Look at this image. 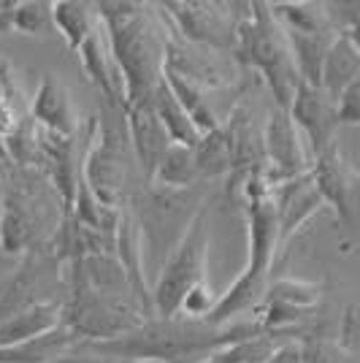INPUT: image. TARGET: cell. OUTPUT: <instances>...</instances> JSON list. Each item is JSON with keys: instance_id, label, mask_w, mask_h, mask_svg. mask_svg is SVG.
Instances as JSON below:
<instances>
[{"instance_id": "cell-1", "label": "cell", "mask_w": 360, "mask_h": 363, "mask_svg": "<svg viewBox=\"0 0 360 363\" xmlns=\"http://www.w3.org/2000/svg\"><path fill=\"white\" fill-rule=\"evenodd\" d=\"M260 333L263 328L255 323V318L236 320L227 325H211L206 320H187L176 315L171 320L150 318L120 339L92 342L87 347L108 361L150 358L163 363H198L214 350L255 339Z\"/></svg>"}, {"instance_id": "cell-2", "label": "cell", "mask_w": 360, "mask_h": 363, "mask_svg": "<svg viewBox=\"0 0 360 363\" xmlns=\"http://www.w3.org/2000/svg\"><path fill=\"white\" fill-rule=\"evenodd\" d=\"M95 11L125 84V108L152 101L165 71V22L157 25L144 3H95Z\"/></svg>"}, {"instance_id": "cell-3", "label": "cell", "mask_w": 360, "mask_h": 363, "mask_svg": "<svg viewBox=\"0 0 360 363\" xmlns=\"http://www.w3.org/2000/svg\"><path fill=\"white\" fill-rule=\"evenodd\" d=\"M241 190L247 198L249 255L241 277L220 296L217 309L206 320L211 325H227V323L244 320L247 312L260 306L269 288L271 263L279 252V220H276V201H274L276 184L266 177V171L260 166L244 179Z\"/></svg>"}, {"instance_id": "cell-4", "label": "cell", "mask_w": 360, "mask_h": 363, "mask_svg": "<svg viewBox=\"0 0 360 363\" xmlns=\"http://www.w3.org/2000/svg\"><path fill=\"white\" fill-rule=\"evenodd\" d=\"M44 174L35 168L0 166V198H3V228L0 250L9 255L41 250L55 239L65 209L49 206L46 193L55 190L44 184Z\"/></svg>"}, {"instance_id": "cell-5", "label": "cell", "mask_w": 360, "mask_h": 363, "mask_svg": "<svg viewBox=\"0 0 360 363\" xmlns=\"http://www.w3.org/2000/svg\"><path fill=\"white\" fill-rule=\"evenodd\" d=\"M233 55L239 62L260 71L276 106L290 111V104L300 87V74L282 25L271 14V3H249V11L239 22Z\"/></svg>"}, {"instance_id": "cell-6", "label": "cell", "mask_w": 360, "mask_h": 363, "mask_svg": "<svg viewBox=\"0 0 360 363\" xmlns=\"http://www.w3.org/2000/svg\"><path fill=\"white\" fill-rule=\"evenodd\" d=\"M128 117L125 108L108 104L106 120L92 117L90 147L81 157V179L90 187L95 201L106 209H122L128 193Z\"/></svg>"}, {"instance_id": "cell-7", "label": "cell", "mask_w": 360, "mask_h": 363, "mask_svg": "<svg viewBox=\"0 0 360 363\" xmlns=\"http://www.w3.org/2000/svg\"><path fill=\"white\" fill-rule=\"evenodd\" d=\"M206 252H209V209L201 206L187 228L181 230L174 252L157 274L152 288V318L171 320L179 315L184 296L206 279Z\"/></svg>"}, {"instance_id": "cell-8", "label": "cell", "mask_w": 360, "mask_h": 363, "mask_svg": "<svg viewBox=\"0 0 360 363\" xmlns=\"http://www.w3.org/2000/svg\"><path fill=\"white\" fill-rule=\"evenodd\" d=\"M65 277H68V298L62 303V325H68L84 345L120 339L125 333L135 331L147 320L144 312L111 301L103 293H98L84 279L76 263L65 266Z\"/></svg>"}, {"instance_id": "cell-9", "label": "cell", "mask_w": 360, "mask_h": 363, "mask_svg": "<svg viewBox=\"0 0 360 363\" xmlns=\"http://www.w3.org/2000/svg\"><path fill=\"white\" fill-rule=\"evenodd\" d=\"M312 177L317 190L325 198V206L336 214V225L342 233V247H355L360 223V174L344 160V155L333 144L328 152L312 160Z\"/></svg>"}, {"instance_id": "cell-10", "label": "cell", "mask_w": 360, "mask_h": 363, "mask_svg": "<svg viewBox=\"0 0 360 363\" xmlns=\"http://www.w3.org/2000/svg\"><path fill=\"white\" fill-rule=\"evenodd\" d=\"M174 30L179 33L184 41L198 46H206L214 52H236V35H239V22L236 16L225 11V3H163L160 6Z\"/></svg>"}, {"instance_id": "cell-11", "label": "cell", "mask_w": 360, "mask_h": 363, "mask_svg": "<svg viewBox=\"0 0 360 363\" xmlns=\"http://www.w3.org/2000/svg\"><path fill=\"white\" fill-rule=\"evenodd\" d=\"M322 298V285L320 282H306V279H293L282 277L274 279L266 288V296L255 309V323L263 328V333H279L290 336L306 312H312Z\"/></svg>"}, {"instance_id": "cell-12", "label": "cell", "mask_w": 360, "mask_h": 363, "mask_svg": "<svg viewBox=\"0 0 360 363\" xmlns=\"http://www.w3.org/2000/svg\"><path fill=\"white\" fill-rule=\"evenodd\" d=\"M309 147L296 128V122L285 108H274L269 114V122L263 128V171L276 187L285 182L306 174L309 163Z\"/></svg>"}, {"instance_id": "cell-13", "label": "cell", "mask_w": 360, "mask_h": 363, "mask_svg": "<svg viewBox=\"0 0 360 363\" xmlns=\"http://www.w3.org/2000/svg\"><path fill=\"white\" fill-rule=\"evenodd\" d=\"M290 117L312 152V160L336 144L339 108H336V101L322 87H312V84L300 82L298 92L290 104Z\"/></svg>"}, {"instance_id": "cell-14", "label": "cell", "mask_w": 360, "mask_h": 363, "mask_svg": "<svg viewBox=\"0 0 360 363\" xmlns=\"http://www.w3.org/2000/svg\"><path fill=\"white\" fill-rule=\"evenodd\" d=\"M274 201H276V220H279V247H285L320 209H325V198L317 190L312 171L279 184Z\"/></svg>"}, {"instance_id": "cell-15", "label": "cell", "mask_w": 360, "mask_h": 363, "mask_svg": "<svg viewBox=\"0 0 360 363\" xmlns=\"http://www.w3.org/2000/svg\"><path fill=\"white\" fill-rule=\"evenodd\" d=\"M125 117H128V133H130V147L135 152V160L152 179L157 163L163 160L168 147L174 144L165 125L157 117V111H154V98L144 101V104H135V106H128Z\"/></svg>"}, {"instance_id": "cell-16", "label": "cell", "mask_w": 360, "mask_h": 363, "mask_svg": "<svg viewBox=\"0 0 360 363\" xmlns=\"http://www.w3.org/2000/svg\"><path fill=\"white\" fill-rule=\"evenodd\" d=\"M30 120L49 133L74 138L79 120H76V106L71 101V92L55 74H44L38 92L30 104Z\"/></svg>"}, {"instance_id": "cell-17", "label": "cell", "mask_w": 360, "mask_h": 363, "mask_svg": "<svg viewBox=\"0 0 360 363\" xmlns=\"http://www.w3.org/2000/svg\"><path fill=\"white\" fill-rule=\"evenodd\" d=\"M62 303L65 301H46L28 306L16 315L0 320V347H14L22 342H30L35 336L55 331L57 325H62Z\"/></svg>"}, {"instance_id": "cell-18", "label": "cell", "mask_w": 360, "mask_h": 363, "mask_svg": "<svg viewBox=\"0 0 360 363\" xmlns=\"http://www.w3.org/2000/svg\"><path fill=\"white\" fill-rule=\"evenodd\" d=\"M84 345L68 325H57L55 331L35 336L30 342H22L14 347H0V363H46L62 358Z\"/></svg>"}, {"instance_id": "cell-19", "label": "cell", "mask_w": 360, "mask_h": 363, "mask_svg": "<svg viewBox=\"0 0 360 363\" xmlns=\"http://www.w3.org/2000/svg\"><path fill=\"white\" fill-rule=\"evenodd\" d=\"M49 6H52V25L60 30L71 55H79L84 41L101 25L95 6L92 3H79V0H55Z\"/></svg>"}, {"instance_id": "cell-20", "label": "cell", "mask_w": 360, "mask_h": 363, "mask_svg": "<svg viewBox=\"0 0 360 363\" xmlns=\"http://www.w3.org/2000/svg\"><path fill=\"white\" fill-rule=\"evenodd\" d=\"M198 179H214L236 171V144L227 130V125H220L206 136H201L196 147Z\"/></svg>"}, {"instance_id": "cell-21", "label": "cell", "mask_w": 360, "mask_h": 363, "mask_svg": "<svg viewBox=\"0 0 360 363\" xmlns=\"http://www.w3.org/2000/svg\"><path fill=\"white\" fill-rule=\"evenodd\" d=\"M360 76V52L352 46L347 35H339L330 46L325 65H322V90L328 92L333 101L342 98V92Z\"/></svg>"}, {"instance_id": "cell-22", "label": "cell", "mask_w": 360, "mask_h": 363, "mask_svg": "<svg viewBox=\"0 0 360 363\" xmlns=\"http://www.w3.org/2000/svg\"><path fill=\"white\" fill-rule=\"evenodd\" d=\"M271 14L287 33H339L328 14V6L320 3H271Z\"/></svg>"}, {"instance_id": "cell-23", "label": "cell", "mask_w": 360, "mask_h": 363, "mask_svg": "<svg viewBox=\"0 0 360 363\" xmlns=\"http://www.w3.org/2000/svg\"><path fill=\"white\" fill-rule=\"evenodd\" d=\"M163 79H165V84L171 87V92L176 95V101L184 106V111L190 114V120L196 122L201 136H206V133L217 130V128L223 125L220 117H217V111H214V106H211V98H206V90L190 84L187 79H181V76H176L174 71H168V68L163 71Z\"/></svg>"}, {"instance_id": "cell-24", "label": "cell", "mask_w": 360, "mask_h": 363, "mask_svg": "<svg viewBox=\"0 0 360 363\" xmlns=\"http://www.w3.org/2000/svg\"><path fill=\"white\" fill-rule=\"evenodd\" d=\"M154 111H157V117L165 125V130H168V136H171L174 144H184V147L196 150L198 141H201V130L196 128V122L190 120V114L184 111V106L176 101V95L171 92V87L165 84V79L160 82L157 92H154Z\"/></svg>"}, {"instance_id": "cell-25", "label": "cell", "mask_w": 360, "mask_h": 363, "mask_svg": "<svg viewBox=\"0 0 360 363\" xmlns=\"http://www.w3.org/2000/svg\"><path fill=\"white\" fill-rule=\"evenodd\" d=\"M198 179L196 166V150L184 147V144H171L163 160L157 163L154 174H152V184L160 190H184Z\"/></svg>"}, {"instance_id": "cell-26", "label": "cell", "mask_w": 360, "mask_h": 363, "mask_svg": "<svg viewBox=\"0 0 360 363\" xmlns=\"http://www.w3.org/2000/svg\"><path fill=\"white\" fill-rule=\"evenodd\" d=\"M52 25V6H44L38 0H16L14 11V33L25 35H41Z\"/></svg>"}, {"instance_id": "cell-27", "label": "cell", "mask_w": 360, "mask_h": 363, "mask_svg": "<svg viewBox=\"0 0 360 363\" xmlns=\"http://www.w3.org/2000/svg\"><path fill=\"white\" fill-rule=\"evenodd\" d=\"M217 303H220L217 290L209 285V279H203V282H198L196 288L184 296V301L179 306V315L187 320H209V315L217 309Z\"/></svg>"}, {"instance_id": "cell-28", "label": "cell", "mask_w": 360, "mask_h": 363, "mask_svg": "<svg viewBox=\"0 0 360 363\" xmlns=\"http://www.w3.org/2000/svg\"><path fill=\"white\" fill-rule=\"evenodd\" d=\"M328 14L336 30L347 35L352 46L360 52V3H330Z\"/></svg>"}, {"instance_id": "cell-29", "label": "cell", "mask_w": 360, "mask_h": 363, "mask_svg": "<svg viewBox=\"0 0 360 363\" xmlns=\"http://www.w3.org/2000/svg\"><path fill=\"white\" fill-rule=\"evenodd\" d=\"M339 347L344 355L360 361V303H349L339 331Z\"/></svg>"}, {"instance_id": "cell-30", "label": "cell", "mask_w": 360, "mask_h": 363, "mask_svg": "<svg viewBox=\"0 0 360 363\" xmlns=\"http://www.w3.org/2000/svg\"><path fill=\"white\" fill-rule=\"evenodd\" d=\"M336 108H339V125H360V76L342 92Z\"/></svg>"}, {"instance_id": "cell-31", "label": "cell", "mask_w": 360, "mask_h": 363, "mask_svg": "<svg viewBox=\"0 0 360 363\" xmlns=\"http://www.w3.org/2000/svg\"><path fill=\"white\" fill-rule=\"evenodd\" d=\"M22 125H25V117L19 114L14 98H9L6 104H0V141H3V144L14 136Z\"/></svg>"}, {"instance_id": "cell-32", "label": "cell", "mask_w": 360, "mask_h": 363, "mask_svg": "<svg viewBox=\"0 0 360 363\" xmlns=\"http://www.w3.org/2000/svg\"><path fill=\"white\" fill-rule=\"evenodd\" d=\"M263 363H303V347H300L298 339L279 342L276 347L271 350V355Z\"/></svg>"}, {"instance_id": "cell-33", "label": "cell", "mask_w": 360, "mask_h": 363, "mask_svg": "<svg viewBox=\"0 0 360 363\" xmlns=\"http://www.w3.org/2000/svg\"><path fill=\"white\" fill-rule=\"evenodd\" d=\"M14 95V79L6 62H0V104H6L9 98Z\"/></svg>"}, {"instance_id": "cell-34", "label": "cell", "mask_w": 360, "mask_h": 363, "mask_svg": "<svg viewBox=\"0 0 360 363\" xmlns=\"http://www.w3.org/2000/svg\"><path fill=\"white\" fill-rule=\"evenodd\" d=\"M9 163V155H6V147H3V141H0V166H6Z\"/></svg>"}, {"instance_id": "cell-35", "label": "cell", "mask_w": 360, "mask_h": 363, "mask_svg": "<svg viewBox=\"0 0 360 363\" xmlns=\"http://www.w3.org/2000/svg\"><path fill=\"white\" fill-rule=\"evenodd\" d=\"M0 228H3V198H0Z\"/></svg>"}, {"instance_id": "cell-36", "label": "cell", "mask_w": 360, "mask_h": 363, "mask_svg": "<svg viewBox=\"0 0 360 363\" xmlns=\"http://www.w3.org/2000/svg\"><path fill=\"white\" fill-rule=\"evenodd\" d=\"M355 247H360V223H358V239H355Z\"/></svg>"}, {"instance_id": "cell-37", "label": "cell", "mask_w": 360, "mask_h": 363, "mask_svg": "<svg viewBox=\"0 0 360 363\" xmlns=\"http://www.w3.org/2000/svg\"><path fill=\"white\" fill-rule=\"evenodd\" d=\"M3 9H6V0H0V11H3Z\"/></svg>"}]
</instances>
